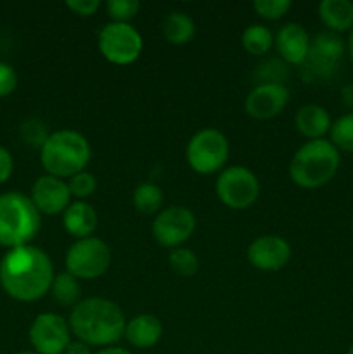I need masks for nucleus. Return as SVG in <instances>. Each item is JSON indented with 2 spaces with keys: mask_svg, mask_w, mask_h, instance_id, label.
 Returning <instances> with one entry per match:
<instances>
[{
  "mask_svg": "<svg viewBox=\"0 0 353 354\" xmlns=\"http://www.w3.org/2000/svg\"><path fill=\"white\" fill-rule=\"evenodd\" d=\"M54 277L51 258L37 245L9 249L0 261V286L7 296L21 303L42 299L51 290Z\"/></svg>",
  "mask_w": 353,
  "mask_h": 354,
  "instance_id": "1",
  "label": "nucleus"
},
{
  "mask_svg": "<svg viewBox=\"0 0 353 354\" xmlns=\"http://www.w3.org/2000/svg\"><path fill=\"white\" fill-rule=\"evenodd\" d=\"M71 334L90 348L116 346L125 335V315L114 301L106 297L82 299L68 318Z\"/></svg>",
  "mask_w": 353,
  "mask_h": 354,
  "instance_id": "2",
  "label": "nucleus"
},
{
  "mask_svg": "<svg viewBox=\"0 0 353 354\" xmlns=\"http://www.w3.org/2000/svg\"><path fill=\"white\" fill-rule=\"evenodd\" d=\"M92 159V147L85 135L76 130H57L40 147V162L45 175L68 180L85 171Z\"/></svg>",
  "mask_w": 353,
  "mask_h": 354,
  "instance_id": "3",
  "label": "nucleus"
},
{
  "mask_svg": "<svg viewBox=\"0 0 353 354\" xmlns=\"http://www.w3.org/2000/svg\"><path fill=\"white\" fill-rule=\"evenodd\" d=\"M341 162L339 151L331 140H308L294 152L289 176L301 189H320L336 176Z\"/></svg>",
  "mask_w": 353,
  "mask_h": 354,
  "instance_id": "4",
  "label": "nucleus"
},
{
  "mask_svg": "<svg viewBox=\"0 0 353 354\" xmlns=\"http://www.w3.org/2000/svg\"><path fill=\"white\" fill-rule=\"evenodd\" d=\"M42 227V214L23 192L0 196V245L7 249L30 245Z\"/></svg>",
  "mask_w": 353,
  "mask_h": 354,
  "instance_id": "5",
  "label": "nucleus"
},
{
  "mask_svg": "<svg viewBox=\"0 0 353 354\" xmlns=\"http://www.w3.org/2000/svg\"><path fill=\"white\" fill-rule=\"evenodd\" d=\"M230 154V144L221 131L204 128L190 137L185 159L190 169L199 175H213L224 169Z\"/></svg>",
  "mask_w": 353,
  "mask_h": 354,
  "instance_id": "6",
  "label": "nucleus"
},
{
  "mask_svg": "<svg viewBox=\"0 0 353 354\" xmlns=\"http://www.w3.org/2000/svg\"><path fill=\"white\" fill-rule=\"evenodd\" d=\"M66 272L78 280H96L111 266V249L102 239H80L68 249L64 258Z\"/></svg>",
  "mask_w": 353,
  "mask_h": 354,
  "instance_id": "7",
  "label": "nucleus"
},
{
  "mask_svg": "<svg viewBox=\"0 0 353 354\" xmlns=\"http://www.w3.org/2000/svg\"><path fill=\"white\" fill-rule=\"evenodd\" d=\"M215 190L224 206L242 211L258 201L260 180L246 166H228L218 175Z\"/></svg>",
  "mask_w": 353,
  "mask_h": 354,
  "instance_id": "8",
  "label": "nucleus"
},
{
  "mask_svg": "<svg viewBox=\"0 0 353 354\" xmlns=\"http://www.w3.org/2000/svg\"><path fill=\"white\" fill-rule=\"evenodd\" d=\"M97 45L107 62L128 66L141 57L144 40L130 23H109L99 31Z\"/></svg>",
  "mask_w": 353,
  "mask_h": 354,
  "instance_id": "9",
  "label": "nucleus"
},
{
  "mask_svg": "<svg viewBox=\"0 0 353 354\" xmlns=\"http://www.w3.org/2000/svg\"><path fill=\"white\" fill-rule=\"evenodd\" d=\"M345 55V41L332 31H322L310 40L307 61L303 62L305 78L310 82L327 80L338 71Z\"/></svg>",
  "mask_w": 353,
  "mask_h": 354,
  "instance_id": "10",
  "label": "nucleus"
},
{
  "mask_svg": "<svg viewBox=\"0 0 353 354\" xmlns=\"http://www.w3.org/2000/svg\"><path fill=\"white\" fill-rule=\"evenodd\" d=\"M196 230V216L185 206H170L159 211L152 221V237L158 245L176 249Z\"/></svg>",
  "mask_w": 353,
  "mask_h": 354,
  "instance_id": "11",
  "label": "nucleus"
},
{
  "mask_svg": "<svg viewBox=\"0 0 353 354\" xmlns=\"http://www.w3.org/2000/svg\"><path fill=\"white\" fill-rule=\"evenodd\" d=\"M28 337L37 354H64L71 342V328L61 315L40 313L35 317Z\"/></svg>",
  "mask_w": 353,
  "mask_h": 354,
  "instance_id": "12",
  "label": "nucleus"
},
{
  "mask_svg": "<svg viewBox=\"0 0 353 354\" xmlns=\"http://www.w3.org/2000/svg\"><path fill=\"white\" fill-rule=\"evenodd\" d=\"M289 104V90L280 83L256 85L244 100V111L249 118L258 121L279 116Z\"/></svg>",
  "mask_w": 353,
  "mask_h": 354,
  "instance_id": "13",
  "label": "nucleus"
},
{
  "mask_svg": "<svg viewBox=\"0 0 353 354\" xmlns=\"http://www.w3.org/2000/svg\"><path fill=\"white\" fill-rule=\"evenodd\" d=\"M248 261L251 266L262 272H277L282 270L291 259V245L280 235H262L249 244Z\"/></svg>",
  "mask_w": 353,
  "mask_h": 354,
  "instance_id": "14",
  "label": "nucleus"
},
{
  "mask_svg": "<svg viewBox=\"0 0 353 354\" xmlns=\"http://www.w3.org/2000/svg\"><path fill=\"white\" fill-rule=\"evenodd\" d=\"M30 199L40 214H59L71 204V194L66 180L44 175L31 185Z\"/></svg>",
  "mask_w": 353,
  "mask_h": 354,
  "instance_id": "15",
  "label": "nucleus"
},
{
  "mask_svg": "<svg viewBox=\"0 0 353 354\" xmlns=\"http://www.w3.org/2000/svg\"><path fill=\"white\" fill-rule=\"evenodd\" d=\"M280 59L287 64L303 66L310 50V37L307 30L298 23H287L277 31L273 38Z\"/></svg>",
  "mask_w": 353,
  "mask_h": 354,
  "instance_id": "16",
  "label": "nucleus"
},
{
  "mask_svg": "<svg viewBox=\"0 0 353 354\" xmlns=\"http://www.w3.org/2000/svg\"><path fill=\"white\" fill-rule=\"evenodd\" d=\"M123 337L137 349L154 348L163 337V324L154 315L141 313L127 322Z\"/></svg>",
  "mask_w": 353,
  "mask_h": 354,
  "instance_id": "17",
  "label": "nucleus"
},
{
  "mask_svg": "<svg viewBox=\"0 0 353 354\" xmlns=\"http://www.w3.org/2000/svg\"><path fill=\"white\" fill-rule=\"evenodd\" d=\"M97 223H99V216H97L96 207L87 201H75L62 213V227L76 241L92 237Z\"/></svg>",
  "mask_w": 353,
  "mask_h": 354,
  "instance_id": "18",
  "label": "nucleus"
},
{
  "mask_svg": "<svg viewBox=\"0 0 353 354\" xmlns=\"http://www.w3.org/2000/svg\"><path fill=\"white\" fill-rule=\"evenodd\" d=\"M294 127L298 133H301L308 140H320L331 131L332 121L325 107L318 104H307L298 109L294 116Z\"/></svg>",
  "mask_w": 353,
  "mask_h": 354,
  "instance_id": "19",
  "label": "nucleus"
},
{
  "mask_svg": "<svg viewBox=\"0 0 353 354\" xmlns=\"http://www.w3.org/2000/svg\"><path fill=\"white\" fill-rule=\"evenodd\" d=\"M318 17L329 31L339 35L353 28V2L350 0H322Z\"/></svg>",
  "mask_w": 353,
  "mask_h": 354,
  "instance_id": "20",
  "label": "nucleus"
},
{
  "mask_svg": "<svg viewBox=\"0 0 353 354\" xmlns=\"http://www.w3.org/2000/svg\"><path fill=\"white\" fill-rule=\"evenodd\" d=\"M163 37L172 45H185L196 35V23L192 17L180 10H173L163 19Z\"/></svg>",
  "mask_w": 353,
  "mask_h": 354,
  "instance_id": "21",
  "label": "nucleus"
},
{
  "mask_svg": "<svg viewBox=\"0 0 353 354\" xmlns=\"http://www.w3.org/2000/svg\"><path fill=\"white\" fill-rule=\"evenodd\" d=\"M51 292L54 296V299L57 301L59 306L62 308H75L80 303V297H82V286H80V280L75 279L73 275H69L68 272H62L59 275L54 277V282H52Z\"/></svg>",
  "mask_w": 353,
  "mask_h": 354,
  "instance_id": "22",
  "label": "nucleus"
},
{
  "mask_svg": "<svg viewBox=\"0 0 353 354\" xmlns=\"http://www.w3.org/2000/svg\"><path fill=\"white\" fill-rule=\"evenodd\" d=\"M163 190L161 187L156 185L152 182H144L141 185L135 187L134 194H132V203L134 207L142 214H158L163 206Z\"/></svg>",
  "mask_w": 353,
  "mask_h": 354,
  "instance_id": "23",
  "label": "nucleus"
},
{
  "mask_svg": "<svg viewBox=\"0 0 353 354\" xmlns=\"http://www.w3.org/2000/svg\"><path fill=\"white\" fill-rule=\"evenodd\" d=\"M241 44L248 54L265 55L273 47V33L263 24H251L242 31Z\"/></svg>",
  "mask_w": 353,
  "mask_h": 354,
  "instance_id": "24",
  "label": "nucleus"
},
{
  "mask_svg": "<svg viewBox=\"0 0 353 354\" xmlns=\"http://www.w3.org/2000/svg\"><path fill=\"white\" fill-rule=\"evenodd\" d=\"M331 144L338 151L353 154V113L339 116L331 127Z\"/></svg>",
  "mask_w": 353,
  "mask_h": 354,
  "instance_id": "25",
  "label": "nucleus"
},
{
  "mask_svg": "<svg viewBox=\"0 0 353 354\" xmlns=\"http://www.w3.org/2000/svg\"><path fill=\"white\" fill-rule=\"evenodd\" d=\"M168 263L170 268L180 277H194L199 270V259H197L196 252L187 248L172 249L168 256Z\"/></svg>",
  "mask_w": 353,
  "mask_h": 354,
  "instance_id": "26",
  "label": "nucleus"
},
{
  "mask_svg": "<svg viewBox=\"0 0 353 354\" xmlns=\"http://www.w3.org/2000/svg\"><path fill=\"white\" fill-rule=\"evenodd\" d=\"M68 182V189L71 197H75L76 201H87L89 197L93 196V192L97 190V178L89 173L85 171H80L76 175H73L71 178L66 180Z\"/></svg>",
  "mask_w": 353,
  "mask_h": 354,
  "instance_id": "27",
  "label": "nucleus"
},
{
  "mask_svg": "<svg viewBox=\"0 0 353 354\" xmlns=\"http://www.w3.org/2000/svg\"><path fill=\"white\" fill-rule=\"evenodd\" d=\"M141 10L138 0H109L106 3V12L111 23H130Z\"/></svg>",
  "mask_w": 353,
  "mask_h": 354,
  "instance_id": "28",
  "label": "nucleus"
},
{
  "mask_svg": "<svg viewBox=\"0 0 353 354\" xmlns=\"http://www.w3.org/2000/svg\"><path fill=\"white\" fill-rule=\"evenodd\" d=\"M253 9L266 21H277L286 16L291 9L289 0H255Z\"/></svg>",
  "mask_w": 353,
  "mask_h": 354,
  "instance_id": "29",
  "label": "nucleus"
},
{
  "mask_svg": "<svg viewBox=\"0 0 353 354\" xmlns=\"http://www.w3.org/2000/svg\"><path fill=\"white\" fill-rule=\"evenodd\" d=\"M48 135L51 133H47L44 123H40V121L30 120L26 123H23V137L28 144L40 145L42 147L45 144V140L48 138Z\"/></svg>",
  "mask_w": 353,
  "mask_h": 354,
  "instance_id": "30",
  "label": "nucleus"
},
{
  "mask_svg": "<svg viewBox=\"0 0 353 354\" xmlns=\"http://www.w3.org/2000/svg\"><path fill=\"white\" fill-rule=\"evenodd\" d=\"M17 88V73L7 62L0 61V97H7Z\"/></svg>",
  "mask_w": 353,
  "mask_h": 354,
  "instance_id": "31",
  "label": "nucleus"
},
{
  "mask_svg": "<svg viewBox=\"0 0 353 354\" xmlns=\"http://www.w3.org/2000/svg\"><path fill=\"white\" fill-rule=\"evenodd\" d=\"M66 7L76 16L90 17L100 9V0H68Z\"/></svg>",
  "mask_w": 353,
  "mask_h": 354,
  "instance_id": "32",
  "label": "nucleus"
},
{
  "mask_svg": "<svg viewBox=\"0 0 353 354\" xmlns=\"http://www.w3.org/2000/svg\"><path fill=\"white\" fill-rule=\"evenodd\" d=\"M14 171V159L12 154L7 151L3 145H0V185L10 178Z\"/></svg>",
  "mask_w": 353,
  "mask_h": 354,
  "instance_id": "33",
  "label": "nucleus"
},
{
  "mask_svg": "<svg viewBox=\"0 0 353 354\" xmlns=\"http://www.w3.org/2000/svg\"><path fill=\"white\" fill-rule=\"evenodd\" d=\"M64 354H93V353H92V348H90L89 344H85V342H82L76 339V341L69 342V346L66 348Z\"/></svg>",
  "mask_w": 353,
  "mask_h": 354,
  "instance_id": "34",
  "label": "nucleus"
},
{
  "mask_svg": "<svg viewBox=\"0 0 353 354\" xmlns=\"http://www.w3.org/2000/svg\"><path fill=\"white\" fill-rule=\"evenodd\" d=\"M341 100L346 107L353 109V83H350L341 90Z\"/></svg>",
  "mask_w": 353,
  "mask_h": 354,
  "instance_id": "35",
  "label": "nucleus"
},
{
  "mask_svg": "<svg viewBox=\"0 0 353 354\" xmlns=\"http://www.w3.org/2000/svg\"><path fill=\"white\" fill-rule=\"evenodd\" d=\"M93 354H132L128 349L120 348V346H109V348H102Z\"/></svg>",
  "mask_w": 353,
  "mask_h": 354,
  "instance_id": "36",
  "label": "nucleus"
},
{
  "mask_svg": "<svg viewBox=\"0 0 353 354\" xmlns=\"http://www.w3.org/2000/svg\"><path fill=\"white\" fill-rule=\"evenodd\" d=\"M348 52H350V59L353 61V28L350 30V35H348Z\"/></svg>",
  "mask_w": 353,
  "mask_h": 354,
  "instance_id": "37",
  "label": "nucleus"
},
{
  "mask_svg": "<svg viewBox=\"0 0 353 354\" xmlns=\"http://www.w3.org/2000/svg\"><path fill=\"white\" fill-rule=\"evenodd\" d=\"M17 354H37L35 351H21V353H17Z\"/></svg>",
  "mask_w": 353,
  "mask_h": 354,
  "instance_id": "38",
  "label": "nucleus"
},
{
  "mask_svg": "<svg viewBox=\"0 0 353 354\" xmlns=\"http://www.w3.org/2000/svg\"><path fill=\"white\" fill-rule=\"evenodd\" d=\"M346 354H353V344H352V346H350V349H348V353H346Z\"/></svg>",
  "mask_w": 353,
  "mask_h": 354,
  "instance_id": "39",
  "label": "nucleus"
}]
</instances>
